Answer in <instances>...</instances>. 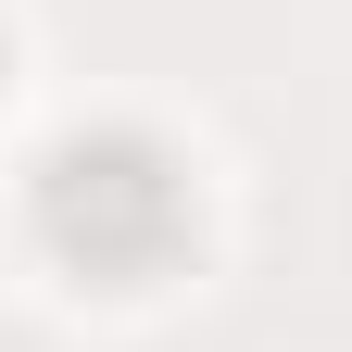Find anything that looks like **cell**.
<instances>
[{"label": "cell", "instance_id": "1", "mask_svg": "<svg viewBox=\"0 0 352 352\" xmlns=\"http://www.w3.org/2000/svg\"><path fill=\"white\" fill-rule=\"evenodd\" d=\"M25 227L76 289H151L201 252L189 151L151 139V126H63L25 164Z\"/></svg>", "mask_w": 352, "mask_h": 352}, {"label": "cell", "instance_id": "2", "mask_svg": "<svg viewBox=\"0 0 352 352\" xmlns=\"http://www.w3.org/2000/svg\"><path fill=\"white\" fill-rule=\"evenodd\" d=\"M0 76H13V38H0Z\"/></svg>", "mask_w": 352, "mask_h": 352}]
</instances>
